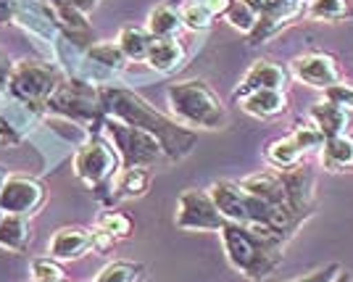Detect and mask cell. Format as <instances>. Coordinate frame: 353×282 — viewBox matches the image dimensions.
Segmentation results:
<instances>
[{
    "mask_svg": "<svg viewBox=\"0 0 353 282\" xmlns=\"http://www.w3.org/2000/svg\"><path fill=\"white\" fill-rule=\"evenodd\" d=\"M145 267L143 264H134V261H111L105 264L92 282H140Z\"/></svg>",
    "mask_w": 353,
    "mask_h": 282,
    "instance_id": "26",
    "label": "cell"
},
{
    "mask_svg": "<svg viewBox=\"0 0 353 282\" xmlns=\"http://www.w3.org/2000/svg\"><path fill=\"white\" fill-rule=\"evenodd\" d=\"M259 21L248 32V45H259L288 27L295 16L303 11V0H253Z\"/></svg>",
    "mask_w": 353,
    "mask_h": 282,
    "instance_id": "9",
    "label": "cell"
},
{
    "mask_svg": "<svg viewBox=\"0 0 353 282\" xmlns=\"http://www.w3.org/2000/svg\"><path fill=\"white\" fill-rule=\"evenodd\" d=\"M101 132L111 140V145L117 148L119 161L121 166H153L156 161L163 159V148L161 143L153 137L150 132L140 130V127H132L127 121L114 119V117H105Z\"/></svg>",
    "mask_w": 353,
    "mask_h": 282,
    "instance_id": "7",
    "label": "cell"
},
{
    "mask_svg": "<svg viewBox=\"0 0 353 282\" xmlns=\"http://www.w3.org/2000/svg\"><path fill=\"white\" fill-rule=\"evenodd\" d=\"M32 240V227L21 214H3L0 219V248L11 253H21Z\"/></svg>",
    "mask_w": 353,
    "mask_h": 282,
    "instance_id": "22",
    "label": "cell"
},
{
    "mask_svg": "<svg viewBox=\"0 0 353 282\" xmlns=\"http://www.w3.org/2000/svg\"><path fill=\"white\" fill-rule=\"evenodd\" d=\"M306 14L316 21H343L351 16L348 0H309Z\"/></svg>",
    "mask_w": 353,
    "mask_h": 282,
    "instance_id": "27",
    "label": "cell"
},
{
    "mask_svg": "<svg viewBox=\"0 0 353 282\" xmlns=\"http://www.w3.org/2000/svg\"><path fill=\"white\" fill-rule=\"evenodd\" d=\"M309 121H314L322 130L324 137H335V134L348 132L351 114L343 105H335L330 103V101H319V103H314L309 108Z\"/></svg>",
    "mask_w": 353,
    "mask_h": 282,
    "instance_id": "18",
    "label": "cell"
},
{
    "mask_svg": "<svg viewBox=\"0 0 353 282\" xmlns=\"http://www.w3.org/2000/svg\"><path fill=\"white\" fill-rule=\"evenodd\" d=\"M95 227H98V230H103V232H108L114 240L130 238V235H132V230H134L132 219H130L127 214H121V211H114V208L103 211V214L98 216Z\"/></svg>",
    "mask_w": 353,
    "mask_h": 282,
    "instance_id": "29",
    "label": "cell"
},
{
    "mask_svg": "<svg viewBox=\"0 0 353 282\" xmlns=\"http://www.w3.org/2000/svg\"><path fill=\"white\" fill-rule=\"evenodd\" d=\"M150 188V172L143 166H121L111 179V198L114 201H134L143 198Z\"/></svg>",
    "mask_w": 353,
    "mask_h": 282,
    "instance_id": "17",
    "label": "cell"
},
{
    "mask_svg": "<svg viewBox=\"0 0 353 282\" xmlns=\"http://www.w3.org/2000/svg\"><path fill=\"white\" fill-rule=\"evenodd\" d=\"M32 280L34 282H63V269L53 256L32 261Z\"/></svg>",
    "mask_w": 353,
    "mask_h": 282,
    "instance_id": "32",
    "label": "cell"
},
{
    "mask_svg": "<svg viewBox=\"0 0 353 282\" xmlns=\"http://www.w3.org/2000/svg\"><path fill=\"white\" fill-rule=\"evenodd\" d=\"M21 143V134L14 130V124L8 119L0 117V145H8V148H16Z\"/></svg>",
    "mask_w": 353,
    "mask_h": 282,
    "instance_id": "35",
    "label": "cell"
},
{
    "mask_svg": "<svg viewBox=\"0 0 353 282\" xmlns=\"http://www.w3.org/2000/svg\"><path fill=\"white\" fill-rule=\"evenodd\" d=\"M11 61L6 59V56H0V88H6L8 85V74H11Z\"/></svg>",
    "mask_w": 353,
    "mask_h": 282,
    "instance_id": "39",
    "label": "cell"
},
{
    "mask_svg": "<svg viewBox=\"0 0 353 282\" xmlns=\"http://www.w3.org/2000/svg\"><path fill=\"white\" fill-rule=\"evenodd\" d=\"M179 14H182V24H185L188 30H192V32L208 30V27H211V21H214L211 11H208L201 0H195V3H190V6H185Z\"/></svg>",
    "mask_w": 353,
    "mask_h": 282,
    "instance_id": "31",
    "label": "cell"
},
{
    "mask_svg": "<svg viewBox=\"0 0 353 282\" xmlns=\"http://www.w3.org/2000/svg\"><path fill=\"white\" fill-rule=\"evenodd\" d=\"M92 251V230L85 227H61L48 243V253L56 261H77Z\"/></svg>",
    "mask_w": 353,
    "mask_h": 282,
    "instance_id": "15",
    "label": "cell"
},
{
    "mask_svg": "<svg viewBox=\"0 0 353 282\" xmlns=\"http://www.w3.org/2000/svg\"><path fill=\"white\" fill-rule=\"evenodd\" d=\"M50 8H61V6H74L72 0H45Z\"/></svg>",
    "mask_w": 353,
    "mask_h": 282,
    "instance_id": "41",
    "label": "cell"
},
{
    "mask_svg": "<svg viewBox=\"0 0 353 282\" xmlns=\"http://www.w3.org/2000/svg\"><path fill=\"white\" fill-rule=\"evenodd\" d=\"M203 6H206L208 11H211V16L216 19V16H224L227 14V8L232 6V0H201Z\"/></svg>",
    "mask_w": 353,
    "mask_h": 282,
    "instance_id": "38",
    "label": "cell"
},
{
    "mask_svg": "<svg viewBox=\"0 0 353 282\" xmlns=\"http://www.w3.org/2000/svg\"><path fill=\"white\" fill-rule=\"evenodd\" d=\"M166 101L174 119L190 130H221L227 124V108L203 79H185L169 85Z\"/></svg>",
    "mask_w": 353,
    "mask_h": 282,
    "instance_id": "3",
    "label": "cell"
},
{
    "mask_svg": "<svg viewBox=\"0 0 353 282\" xmlns=\"http://www.w3.org/2000/svg\"><path fill=\"white\" fill-rule=\"evenodd\" d=\"M208 195L219 208V214L227 222L250 224V193L240 188V182L232 179H219L208 188Z\"/></svg>",
    "mask_w": 353,
    "mask_h": 282,
    "instance_id": "13",
    "label": "cell"
},
{
    "mask_svg": "<svg viewBox=\"0 0 353 282\" xmlns=\"http://www.w3.org/2000/svg\"><path fill=\"white\" fill-rule=\"evenodd\" d=\"M0 219H3V211H0Z\"/></svg>",
    "mask_w": 353,
    "mask_h": 282,
    "instance_id": "44",
    "label": "cell"
},
{
    "mask_svg": "<svg viewBox=\"0 0 353 282\" xmlns=\"http://www.w3.org/2000/svg\"><path fill=\"white\" fill-rule=\"evenodd\" d=\"M290 77H295L298 82H303L309 88L327 90L330 85L343 79V69L335 56L314 50V53H303L290 61Z\"/></svg>",
    "mask_w": 353,
    "mask_h": 282,
    "instance_id": "11",
    "label": "cell"
},
{
    "mask_svg": "<svg viewBox=\"0 0 353 282\" xmlns=\"http://www.w3.org/2000/svg\"><path fill=\"white\" fill-rule=\"evenodd\" d=\"M324 101H330V103L335 105H343V108H353V82H345V79H340L335 85H330V88L324 90Z\"/></svg>",
    "mask_w": 353,
    "mask_h": 282,
    "instance_id": "33",
    "label": "cell"
},
{
    "mask_svg": "<svg viewBox=\"0 0 353 282\" xmlns=\"http://www.w3.org/2000/svg\"><path fill=\"white\" fill-rule=\"evenodd\" d=\"M145 63L159 74H172L185 63V48L176 40H153L148 48Z\"/></svg>",
    "mask_w": 353,
    "mask_h": 282,
    "instance_id": "20",
    "label": "cell"
},
{
    "mask_svg": "<svg viewBox=\"0 0 353 282\" xmlns=\"http://www.w3.org/2000/svg\"><path fill=\"white\" fill-rule=\"evenodd\" d=\"M117 43L121 48V53L127 56V61H145L153 37L148 34V30H140V27H124L119 32Z\"/></svg>",
    "mask_w": 353,
    "mask_h": 282,
    "instance_id": "25",
    "label": "cell"
},
{
    "mask_svg": "<svg viewBox=\"0 0 353 282\" xmlns=\"http://www.w3.org/2000/svg\"><path fill=\"white\" fill-rule=\"evenodd\" d=\"M45 111H50V114H56V117H63V119L74 121V124L90 127V132H101L103 119H105L98 88L85 82V79L61 82L59 90L48 98Z\"/></svg>",
    "mask_w": 353,
    "mask_h": 282,
    "instance_id": "4",
    "label": "cell"
},
{
    "mask_svg": "<svg viewBox=\"0 0 353 282\" xmlns=\"http://www.w3.org/2000/svg\"><path fill=\"white\" fill-rule=\"evenodd\" d=\"M43 203H45V188L32 177L8 174L6 185L0 188V211L3 214L32 216Z\"/></svg>",
    "mask_w": 353,
    "mask_h": 282,
    "instance_id": "10",
    "label": "cell"
},
{
    "mask_svg": "<svg viewBox=\"0 0 353 282\" xmlns=\"http://www.w3.org/2000/svg\"><path fill=\"white\" fill-rule=\"evenodd\" d=\"M72 3L77 6V8H79V11H85V14H90V11H92V8H95V6L101 3V0H72Z\"/></svg>",
    "mask_w": 353,
    "mask_h": 282,
    "instance_id": "40",
    "label": "cell"
},
{
    "mask_svg": "<svg viewBox=\"0 0 353 282\" xmlns=\"http://www.w3.org/2000/svg\"><path fill=\"white\" fill-rule=\"evenodd\" d=\"M63 82L59 74V69L53 63H45L37 59H21L19 63L11 66L8 74V92L14 95L16 101L32 108V111H45L48 98L59 90Z\"/></svg>",
    "mask_w": 353,
    "mask_h": 282,
    "instance_id": "5",
    "label": "cell"
},
{
    "mask_svg": "<svg viewBox=\"0 0 353 282\" xmlns=\"http://www.w3.org/2000/svg\"><path fill=\"white\" fill-rule=\"evenodd\" d=\"M332 282H351V274L340 269V272H338V277H335V280H332Z\"/></svg>",
    "mask_w": 353,
    "mask_h": 282,
    "instance_id": "42",
    "label": "cell"
},
{
    "mask_svg": "<svg viewBox=\"0 0 353 282\" xmlns=\"http://www.w3.org/2000/svg\"><path fill=\"white\" fill-rule=\"evenodd\" d=\"M282 182H285V195H288V203L293 208V214L306 222L314 211V201H316V177L311 172V166L306 163H298L293 169H280Z\"/></svg>",
    "mask_w": 353,
    "mask_h": 282,
    "instance_id": "12",
    "label": "cell"
},
{
    "mask_svg": "<svg viewBox=\"0 0 353 282\" xmlns=\"http://www.w3.org/2000/svg\"><path fill=\"white\" fill-rule=\"evenodd\" d=\"M240 105L248 117L274 119L288 111V95L285 90H256V92H248L245 98H240Z\"/></svg>",
    "mask_w": 353,
    "mask_h": 282,
    "instance_id": "16",
    "label": "cell"
},
{
    "mask_svg": "<svg viewBox=\"0 0 353 282\" xmlns=\"http://www.w3.org/2000/svg\"><path fill=\"white\" fill-rule=\"evenodd\" d=\"M266 161L269 166H274V169H293L298 163L303 161V148L298 145L293 140V134H285V137H277V140H272L264 150Z\"/></svg>",
    "mask_w": 353,
    "mask_h": 282,
    "instance_id": "23",
    "label": "cell"
},
{
    "mask_svg": "<svg viewBox=\"0 0 353 282\" xmlns=\"http://www.w3.org/2000/svg\"><path fill=\"white\" fill-rule=\"evenodd\" d=\"M6 179H8V172H6V166H3V163H0V188H3V185H6Z\"/></svg>",
    "mask_w": 353,
    "mask_h": 282,
    "instance_id": "43",
    "label": "cell"
},
{
    "mask_svg": "<svg viewBox=\"0 0 353 282\" xmlns=\"http://www.w3.org/2000/svg\"><path fill=\"white\" fill-rule=\"evenodd\" d=\"M293 140L303 148V153H314V150H322L324 145V137L322 130L314 124V121H301V124H295L293 127Z\"/></svg>",
    "mask_w": 353,
    "mask_h": 282,
    "instance_id": "30",
    "label": "cell"
},
{
    "mask_svg": "<svg viewBox=\"0 0 353 282\" xmlns=\"http://www.w3.org/2000/svg\"><path fill=\"white\" fill-rule=\"evenodd\" d=\"M114 243H117V240L111 238L108 232H103V230H98V227L92 230V251H98V253L111 251V248H114Z\"/></svg>",
    "mask_w": 353,
    "mask_h": 282,
    "instance_id": "36",
    "label": "cell"
},
{
    "mask_svg": "<svg viewBox=\"0 0 353 282\" xmlns=\"http://www.w3.org/2000/svg\"><path fill=\"white\" fill-rule=\"evenodd\" d=\"M224 19L230 21V27L240 30L243 34H248L256 21H259V11H256V3L253 0H232V6L227 8Z\"/></svg>",
    "mask_w": 353,
    "mask_h": 282,
    "instance_id": "28",
    "label": "cell"
},
{
    "mask_svg": "<svg viewBox=\"0 0 353 282\" xmlns=\"http://www.w3.org/2000/svg\"><path fill=\"white\" fill-rule=\"evenodd\" d=\"M340 264H327V267L316 269V272H311V274H303V277H298V280H290V282H332L338 277L340 272Z\"/></svg>",
    "mask_w": 353,
    "mask_h": 282,
    "instance_id": "34",
    "label": "cell"
},
{
    "mask_svg": "<svg viewBox=\"0 0 353 282\" xmlns=\"http://www.w3.org/2000/svg\"><path fill=\"white\" fill-rule=\"evenodd\" d=\"M319 161L327 172H348L353 169V134H335L324 140Z\"/></svg>",
    "mask_w": 353,
    "mask_h": 282,
    "instance_id": "19",
    "label": "cell"
},
{
    "mask_svg": "<svg viewBox=\"0 0 353 282\" xmlns=\"http://www.w3.org/2000/svg\"><path fill=\"white\" fill-rule=\"evenodd\" d=\"M174 222L185 232H219L227 219L219 214V208L214 203V198L208 195V190L190 188L176 201Z\"/></svg>",
    "mask_w": 353,
    "mask_h": 282,
    "instance_id": "8",
    "label": "cell"
},
{
    "mask_svg": "<svg viewBox=\"0 0 353 282\" xmlns=\"http://www.w3.org/2000/svg\"><path fill=\"white\" fill-rule=\"evenodd\" d=\"M85 59L92 63V66H98V69H103L108 74H117L124 69V63H127V56L121 53V48L119 43H95L90 45L88 50H85Z\"/></svg>",
    "mask_w": 353,
    "mask_h": 282,
    "instance_id": "24",
    "label": "cell"
},
{
    "mask_svg": "<svg viewBox=\"0 0 353 282\" xmlns=\"http://www.w3.org/2000/svg\"><path fill=\"white\" fill-rule=\"evenodd\" d=\"M288 82H290V72L285 66L272 63V61H256L243 74L240 85L232 92V98L240 101V98H245L248 92H256V90H285Z\"/></svg>",
    "mask_w": 353,
    "mask_h": 282,
    "instance_id": "14",
    "label": "cell"
},
{
    "mask_svg": "<svg viewBox=\"0 0 353 282\" xmlns=\"http://www.w3.org/2000/svg\"><path fill=\"white\" fill-rule=\"evenodd\" d=\"M19 11V0H0V27L11 24Z\"/></svg>",
    "mask_w": 353,
    "mask_h": 282,
    "instance_id": "37",
    "label": "cell"
},
{
    "mask_svg": "<svg viewBox=\"0 0 353 282\" xmlns=\"http://www.w3.org/2000/svg\"><path fill=\"white\" fill-rule=\"evenodd\" d=\"M219 238L230 267L237 269L248 280H266L282 264L285 240L272 235L264 227L224 222V227L219 230Z\"/></svg>",
    "mask_w": 353,
    "mask_h": 282,
    "instance_id": "2",
    "label": "cell"
},
{
    "mask_svg": "<svg viewBox=\"0 0 353 282\" xmlns=\"http://www.w3.org/2000/svg\"><path fill=\"white\" fill-rule=\"evenodd\" d=\"M182 14L172 8V6H156L150 14H148V21H145V30L148 34L153 37V40H176V34L182 32Z\"/></svg>",
    "mask_w": 353,
    "mask_h": 282,
    "instance_id": "21",
    "label": "cell"
},
{
    "mask_svg": "<svg viewBox=\"0 0 353 282\" xmlns=\"http://www.w3.org/2000/svg\"><path fill=\"white\" fill-rule=\"evenodd\" d=\"M72 169L88 188L101 190L105 185H111L114 174L121 169V161H119L117 148L103 132H90L88 140L74 153Z\"/></svg>",
    "mask_w": 353,
    "mask_h": 282,
    "instance_id": "6",
    "label": "cell"
},
{
    "mask_svg": "<svg viewBox=\"0 0 353 282\" xmlns=\"http://www.w3.org/2000/svg\"><path fill=\"white\" fill-rule=\"evenodd\" d=\"M98 95H101V105H103L105 117H114V119H121L127 124H132V127H140V130L150 132L161 143L163 156L169 161L188 159L192 148L198 145V134L192 132L190 127L163 117L161 111H156L145 98H140L132 90L105 85V88H98Z\"/></svg>",
    "mask_w": 353,
    "mask_h": 282,
    "instance_id": "1",
    "label": "cell"
}]
</instances>
